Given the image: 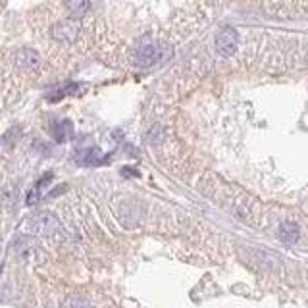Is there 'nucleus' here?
<instances>
[{"label": "nucleus", "mask_w": 308, "mask_h": 308, "mask_svg": "<svg viewBox=\"0 0 308 308\" xmlns=\"http://www.w3.org/2000/svg\"><path fill=\"white\" fill-rule=\"evenodd\" d=\"M174 56V48L170 44L162 43L158 39L146 37L135 44L133 48V62L139 67H152L164 64Z\"/></svg>", "instance_id": "obj_1"}, {"label": "nucleus", "mask_w": 308, "mask_h": 308, "mask_svg": "<svg viewBox=\"0 0 308 308\" xmlns=\"http://www.w3.org/2000/svg\"><path fill=\"white\" fill-rule=\"evenodd\" d=\"M27 229L33 231L35 235H43V237H54L62 231V225L56 216L52 214H35L31 220L27 221Z\"/></svg>", "instance_id": "obj_2"}, {"label": "nucleus", "mask_w": 308, "mask_h": 308, "mask_svg": "<svg viewBox=\"0 0 308 308\" xmlns=\"http://www.w3.org/2000/svg\"><path fill=\"white\" fill-rule=\"evenodd\" d=\"M79 37V23L73 20H62L52 25V39L60 44H73Z\"/></svg>", "instance_id": "obj_3"}, {"label": "nucleus", "mask_w": 308, "mask_h": 308, "mask_svg": "<svg viewBox=\"0 0 308 308\" xmlns=\"http://www.w3.org/2000/svg\"><path fill=\"white\" fill-rule=\"evenodd\" d=\"M237 44H239V33L233 27L221 29L220 33H218V37H216V50L223 58H229L237 50Z\"/></svg>", "instance_id": "obj_4"}, {"label": "nucleus", "mask_w": 308, "mask_h": 308, "mask_svg": "<svg viewBox=\"0 0 308 308\" xmlns=\"http://www.w3.org/2000/svg\"><path fill=\"white\" fill-rule=\"evenodd\" d=\"M106 160V154L102 152L97 146H91V148H83L75 154V162L79 166H99Z\"/></svg>", "instance_id": "obj_5"}, {"label": "nucleus", "mask_w": 308, "mask_h": 308, "mask_svg": "<svg viewBox=\"0 0 308 308\" xmlns=\"http://www.w3.org/2000/svg\"><path fill=\"white\" fill-rule=\"evenodd\" d=\"M52 179H54V174L52 172H48V174H44L37 183L33 185V189L27 193V204L31 206V204H35V202H39L41 198H43V195L46 193V189L50 187V183H52Z\"/></svg>", "instance_id": "obj_6"}, {"label": "nucleus", "mask_w": 308, "mask_h": 308, "mask_svg": "<svg viewBox=\"0 0 308 308\" xmlns=\"http://www.w3.org/2000/svg\"><path fill=\"white\" fill-rule=\"evenodd\" d=\"M50 133H52L56 143H66V141H69L73 137V125H71V121L67 120L54 121L50 125Z\"/></svg>", "instance_id": "obj_7"}, {"label": "nucleus", "mask_w": 308, "mask_h": 308, "mask_svg": "<svg viewBox=\"0 0 308 308\" xmlns=\"http://www.w3.org/2000/svg\"><path fill=\"white\" fill-rule=\"evenodd\" d=\"M16 62L23 69H37L39 64H41V56L37 54L33 48H22L16 54Z\"/></svg>", "instance_id": "obj_8"}, {"label": "nucleus", "mask_w": 308, "mask_h": 308, "mask_svg": "<svg viewBox=\"0 0 308 308\" xmlns=\"http://www.w3.org/2000/svg\"><path fill=\"white\" fill-rule=\"evenodd\" d=\"M85 91V85H81V83H67L64 87H58L54 89L46 99L50 100V102H56V100L64 99V97H71V95H81Z\"/></svg>", "instance_id": "obj_9"}, {"label": "nucleus", "mask_w": 308, "mask_h": 308, "mask_svg": "<svg viewBox=\"0 0 308 308\" xmlns=\"http://www.w3.org/2000/svg\"><path fill=\"white\" fill-rule=\"evenodd\" d=\"M16 254H18V258L20 260H29L31 256H33L35 253V241L31 239V237H20L18 241H16Z\"/></svg>", "instance_id": "obj_10"}, {"label": "nucleus", "mask_w": 308, "mask_h": 308, "mask_svg": "<svg viewBox=\"0 0 308 308\" xmlns=\"http://www.w3.org/2000/svg\"><path fill=\"white\" fill-rule=\"evenodd\" d=\"M279 239L285 243V245H293L298 241V225L293 221H285L281 227H279Z\"/></svg>", "instance_id": "obj_11"}, {"label": "nucleus", "mask_w": 308, "mask_h": 308, "mask_svg": "<svg viewBox=\"0 0 308 308\" xmlns=\"http://www.w3.org/2000/svg\"><path fill=\"white\" fill-rule=\"evenodd\" d=\"M66 8L71 12L73 16H81L83 12H87L89 8H91V4H89V2H85V0H73V2H67Z\"/></svg>", "instance_id": "obj_12"}, {"label": "nucleus", "mask_w": 308, "mask_h": 308, "mask_svg": "<svg viewBox=\"0 0 308 308\" xmlns=\"http://www.w3.org/2000/svg\"><path fill=\"white\" fill-rule=\"evenodd\" d=\"M160 137H162V129H160L158 125H154L152 129L148 131V135H146L148 143H156V141H160Z\"/></svg>", "instance_id": "obj_13"}, {"label": "nucleus", "mask_w": 308, "mask_h": 308, "mask_svg": "<svg viewBox=\"0 0 308 308\" xmlns=\"http://www.w3.org/2000/svg\"><path fill=\"white\" fill-rule=\"evenodd\" d=\"M121 176L137 177V176H139V172H135V168H123V170H121Z\"/></svg>", "instance_id": "obj_14"}, {"label": "nucleus", "mask_w": 308, "mask_h": 308, "mask_svg": "<svg viewBox=\"0 0 308 308\" xmlns=\"http://www.w3.org/2000/svg\"><path fill=\"white\" fill-rule=\"evenodd\" d=\"M79 308H91V306H85V304H81V306H79Z\"/></svg>", "instance_id": "obj_15"}]
</instances>
